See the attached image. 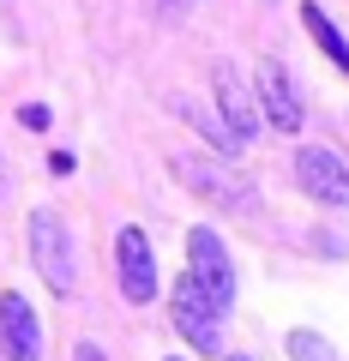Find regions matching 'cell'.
<instances>
[{
  "mask_svg": "<svg viewBox=\"0 0 349 361\" xmlns=\"http://www.w3.org/2000/svg\"><path fill=\"white\" fill-rule=\"evenodd\" d=\"M187 277H193V283L205 289L223 313L235 307V259H229V247H223L205 223H199V229H187Z\"/></svg>",
  "mask_w": 349,
  "mask_h": 361,
  "instance_id": "cell-1",
  "label": "cell"
},
{
  "mask_svg": "<svg viewBox=\"0 0 349 361\" xmlns=\"http://www.w3.org/2000/svg\"><path fill=\"white\" fill-rule=\"evenodd\" d=\"M169 319H175V331H181L193 349H205V355L223 349V307L193 283V277H181V283L169 289Z\"/></svg>",
  "mask_w": 349,
  "mask_h": 361,
  "instance_id": "cell-2",
  "label": "cell"
},
{
  "mask_svg": "<svg viewBox=\"0 0 349 361\" xmlns=\"http://www.w3.org/2000/svg\"><path fill=\"white\" fill-rule=\"evenodd\" d=\"M30 259H37L49 295H73V241H66V223L54 211H30Z\"/></svg>",
  "mask_w": 349,
  "mask_h": 361,
  "instance_id": "cell-3",
  "label": "cell"
},
{
  "mask_svg": "<svg viewBox=\"0 0 349 361\" xmlns=\"http://www.w3.org/2000/svg\"><path fill=\"white\" fill-rule=\"evenodd\" d=\"M295 180H301V193H307L313 205L349 211V163H343L337 151H325V145H307V151L295 157Z\"/></svg>",
  "mask_w": 349,
  "mask_h": 361,
  "instance_id": "cell-4",
  "label": "cell"
},
{
  "mask_svg": "<svg viewBox=\"0 0 349 361\" xmlns=\"http://www.w3.org/2000/svg\"><path fill=\"white\" fill-rule=\"evenodd\" d=\"M175 175H181L199 199H211V205H223V211H253V187H247L235 169H223V157L217 163H205V157H175Z\"/></svg>",
  "mask_w": 349,
  "mask_h": 361,
  "instance_id": "cell-5",
  "label": "cell"
},
{
  "mask_svg": "<svg viewBox=\"0 0 349 361\" xmlns=\"http://www.w3.org/2000/svg\"><path fill=\"white\" fill-rule=\"evenodd\" d=\"M211 85H217V109H223V127H229L235 139L247 145V139H253L259 127H265V115H259V97L247 90V78L235 73L229 61H217V66H211Z\"/></svg>",
  "mask_w": 349,
  "mask_h": 361,
  "instance_id": "cell-6",
  "label": "cell"
},
{
  "mask_svg": "<svg viewBox=\"0 0 349 361\" xmlns=\"http://www.w3.org/2000/svg\"><path fill=\"white\" fill-rule=\"evenodd\" d=\"M0 355L6 361H42V325L18 289H0Z\"/></svg>",
  "mask_w": 349,
  "mask_h": 361,
  "instance_id": "cell-7",
  "label": "cell"
},
{
  "mask_svg": "<svg viewBox=\"0 0 349 361\" xmlns=\"http://www.w3.org/2000/svg\"><path fill=\"white\" fill-rule=\"evenodd\" d=\"M115 265H121V295L127 301H157V253L145 241V229H121Z\"/></svg>",
  "mask_w": 349,
  "mask_h": 361,
  "instance_id": "cell-8",
  "label": "cell"
},
{
  "mask_svg": "<svg viewBox=\"0 0 349 361\" xmlns=\"http://www.w3.org/2000/svg\"><path fill=\"white\" fill-rule=\"evenodd\" d=\"M259 109H265V121H271L277 133H301V115H307V109H301L283 61H259Z\"/></svg>",
  "mask_w": 349,
  "mask_h": 361,
  "instance_id": "cell-9",
  "label": "cell"
},
{
  "mask_svg": "<svg viewBox=\"0 0 349 361\" xmlns=\"http://www.w3.org/2000/svg\"><path fill=\"white\" fill-rule=\"evenodd\" d=\"M301 25L313 30V42H319V49H325V61H331L337 73H349V42H343V30H337L331 18H325L319 6H313V0H307V6H301Z\"/></svg>",
  "mask_w": 349,
  "mask_h": 361,
  "instance_id": "cell-10",
  "label": "cell"
},
{
  "mask_svg": "<svg viewBox=\"0 0 349 361\" xmlns=\"http://www.w3.org/2000/svg\"><path fill=\"white\" fill-rule=\"evenodd\" d=\"M175 109H181V121H193V127H199V133H205V139H211V145H217V151H223V157H235V151H241V139H235V133H229V127H217V121H211V109H193V103H175Z\"/></svg>",
  "mask_w": 349,
  "mask_h": 361,
  "instance_id": "cell-11",
  "label": "cell"
},
{
  "mask_svg": "<svg viewBox=\"0 0 349 361\" xmlns=\"http://www.w3.org/2000/svg\"><path fill=\"white\" fill-rule=\"evenodd\" d=\"M289 361H337V349L319 331H289Z\"/></svg>",
  "mask_w": 349,
  "mask_h": 361,
  "instance_id": "cell-12",
  "label": "cell"
},
{
  "mask_svg": "<svg viewBox=\"0 0 349 361\" xmlns=\"http://www.w3.org/2000/svg\"><path fill=\"white\" fill-rule=\"evenodd\" d=\"M18 121H25L30 133H42V127H49V109H42V103H25V115H18Z\"/></svg>",
  "mask_w": 349,
  "mask_h": 361,
  "instance_id": "cell-13",
  "label": "cell"
},
{
  "mask_svg": "<svg viewBox=\"0 0 349 361\" xmlns=\"http://www.w3.org/2000/svg\"><path fill=\"white\" fill-rule=\"evenodd\" d=\"M151 6H157V13H163V18H181L187 6H193V0H151Z\"/></svg>",
  "mask_w": 349,
  "mask_h": 361,
  "instance_id": "cell-14",
  "label": "cell"
},
{
  "mask_svg": "<svg viewBox=\"0 0 349 361\" xmlns=\"http://www.w3.org/2000/svg\"><path fill=\"white\" fill-rule=\"evenodd\" d=\"M49 169H54V175H73L78 163H73V151H54V157H49Z\"/></svg>",
  "mask_w": 349,
  "mask_h": 361,
  "instance_id": "cell-15",
  "label": "cell"
},
{
  "mask_svg": "<svg viewBox=\"0 0 349 361\" xmlns=\"http://www.w3.org/2000/svg\"><path fill=\"white\" fill-rule=\"evenodd\" d=\"M73 361H109V355H103L97 343H78V349H73Z\"/></svg>",
  "mask_w": 349,
  "mask_h": 361,
  "instance_id": "cell-16",
  "label": "cell"
},
{
  "mask_svg": "<svg viewBox=\"0 0 349 361\" xmlns=\"http://www.w3.org/2000/svg\"><path fill=\"white\" fill-rule=\"evenodd\" d=\"M13 199V175H6V157H0V205Z\"/></svg>",
  "mask_w": 349,
  "mask_h": 361,
  "instance_id": "cell-17",
  "label": "cell"
},
{
  "mask_svg": "<svg viewBox=\"0 0 349 361\" xmlns=\"http://www.w3.org/2000/svg\"><path fill=\"white\" fill-rule=\"evenodd\" d=\"M229 361H253V355H229Z\"/></svg>",
  "mask_w": 349,
  "mask_h": 361,
  "instance_id": "cell-18",
  "label": "cell"
},
{
  "mask_svg": "<svg viewBox=\"0 0 349 361\" xmlns=\"http://www.w3.org/2000/svg\"><path fill=\"white\" fill-rule=\"evenodd\" d=\"M169 361H181V355H169Z\"/></svg>",
  "mask_w": 349,
  "mask_h": 361,
  "instance_id": "cell-19",
  "label": "cell"
}]
</instances>
